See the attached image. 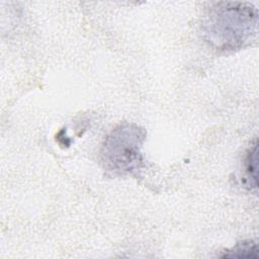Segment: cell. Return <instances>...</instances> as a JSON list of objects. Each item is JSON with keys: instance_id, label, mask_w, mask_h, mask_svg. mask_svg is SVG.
<instances>
[{"instance_id": "obj_1", "label": "cell", "mask_w": 259, "mask_h": 259, "mask_svg": "<svg viewBox=\"0 0 259 259\" xmlns=\"http://www.w3.org/2000/svg\"><path fill=\"white\" fill-rule=\"evenodd\" d=\"M258 25L257 8L248 2L222 1L206 12L202 30L206 39L221 50H238L255 36Z\"/></svg>"}, {"instance_id": "obj_2", "label": "cell", "mask_w": 259, "mask_h": 259, "mask_svg": "<svg viewBox=\"0 0 259 259\" xmlns=\"http://www.w3.org/2000/svg\"><path fill=\"white\" fill-rule=\"evenodd\" d=\"M146 131L133 122L116 125L104 139L100 151L103 169L113 176L131 175L138 172L144 162L142 148Z\"/></svg>"}, {"instance_id": "obj_3", "label": "cell", "mask_w": 259, "mask_h": 259, "mask_svg": "<svg viewBox=\"0 0 259 259\" xmlns=\"http://www.w3.org/2000/svg\"><path fill=\"white\" fill-rule=\"evenodd\" d=\"M257 150L258 143L257 139L249 147L245 157V184L250 189H257Z\"/></svg>"}, {"instance_id": "obj_4", "label": "cell", "mask_w": 259, "mask_h": 259, "mask_svg": "<svg viewBox=\"0 0 259 259\" xmlns=\"http://www.w3.org/2000/svg\"><path fill=\"white\" fill-rule=\"evenodd\" d=\"M223 258H258V246L257 243L251 240L241 241L233 246L231 249L226 250Z\"/></svg>"}]
</instances>
